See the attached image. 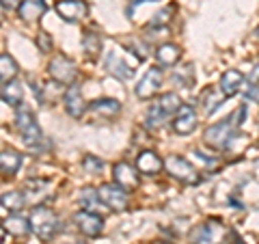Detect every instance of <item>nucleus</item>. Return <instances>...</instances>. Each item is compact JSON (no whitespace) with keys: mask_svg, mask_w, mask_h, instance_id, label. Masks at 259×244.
<instances>
[{"mask_svg":"<svg viewBox=\"0 0 259 244\" xmlns=\"http://www.w3.org/2000/svg\"><path fill=\"white\" fill-rule=\"evenodd\" d=\"M15 128H18V132H20L28 151H44V132L26 106H18V112H15Z\"/></svg>","mask_w":259,"mask_h":244,"instance_id":"f257e3e1","label":"nucleus"},{"mask_svg":"<svg viewBox=\"0 0 259 244\" xmlns=\"http://www.w3.org/2000/svg\"><path fill=\"white\" fill-rule=\"evenodd\" d=\"M30 227H32V231H35V235L39 240H52L56 231H59V218H56V214L52 212L50 208H44V206H39L35 208L30 212Z\"/></svg>","mask_w":259,"mask_h":244,"instance_id":"f03ea898","label":"nucleus"},{"mask_svg":"<svg viewBox=\"0 0 259 244\" xmlns=\"http://www.w3.org/2000/svg\"><path fill=\"white\" fill-rule=\"evenodd\" d=\"M225 235H227V229L223 223L207 221L190 231V242L192 244H221L225 242Z\"/></svg>","mask_w":259,"mask_h":244,"instance_id":"7ed1b4c3","label":"nucleus"},{"mask_svg":"<svg viewBox=\"0 0 259 244\" xmlns=\"http://www.w3.org/2000/svg\"><path fill=\"white\" fill-rule=\"evenodd\" d=\"M164 169H166L168 175L175 177V180H180L182 184H197L199 182L197 169L190 165V160H186L182 156H168L164 160Z\"/></svg>","mask_w":259,"mask_h":244,"instance_id":"20e7f679","label":"nucleus"},{"mask_svg":"<svg viewBox=\"0 0 259 244\" xmlns=\"http://www.w3.org/2000/svg\"><path fill=\"white\" fill-rule=\"evenodd\" d=\"M139 63H141V56H134L132 52H125V59H121L119 52H108V56H106V69L121 80L132 78L134 67Z\"/></svg>","mask_w":259,"mask_h":244,"instance_id":"39448f33","label":"nucleus"},{"mask_svg":"<svg viewBox=\"0 0 259 244\" xmlns=\"http://www.w3.org/2000/svg\"><path fill=\"white\" fill-rule=\"evenodd\" d=\"M48 74L61 85H74L78 69H76V65L71 59H67L65 54H56L50 61V65H48Z\"/></svg>","mask_w":259,"mask_h":244,"instance_id":"423d86ee","label":"nucleus"},{"mask_svg":"<svg viewBox=\"0 0 259 244\" xmlns=\"http://www.w3.org/2000/svg\"><path fill=\"white\" fill-rule=\"evenodd\" d=\"M233 132H236V126H233L231 119L227 117L225 121H221V124L209 126V128L205 130L203 141L209 145V147H214V149H225L227 145H229Z\"/></svg>","mask_w":259,"mask_h":244,"instance_id":"0eeeda50","label":"nucleus"},{"mask_svg":"<svg viewBox=\"0 0 259 244\" xmlns=\"http://www.w3.org/2000/svg\"><path fill=\"white\" fill-rule=\"evenodd\" d=\"M22 192H24V199H26V206H32V208H39V206H44L46 201L52 199L50 184L44 180H26Z\"/></svg>","mask_w":259,"mask_h":244,"instance_id":"6e6552de","label":"nucleus"},{"mask_svg":"<svg viewBox=\"0 0 259 244\" xmlns=\"http://www.w3.org/2000/svg\"><path fill=\"white\" fill-rule=\"evenodd\" d=\"M74 221L78 225V229L82 231L87 238H97L104 231V221L100 214L91 212V210H80L74 214Z\"/></svg>","mask_w":259,"mask_h":244,"instance_id":"1a4fd4ad","label":"nucleus"},{"mask_svg":"<svg viewBox=\"0 0 259 244\" xmlns=\"http://www.w3.org/2000/svg\"><path fill=\"white\" fill-rule=\"evenodd\" d=\"M97 190H100L102 201L106 203L110 210H115V212H121V210L127 208V190L121 188L119 184H102Z\"/></svg>","mask_w":259,"mask_h":244,"instance_id":"9d476101","label":"nucleus"},{"mask_svg":"<svg viewBox=\"0 0 259 244\" xmlns=\"http://www.w3.org/2000/svg\"><path fill=\"white\" fill-rule=\"evenodd\" d=\"M160 87H162V69L151 67L147 69V74L139 83V87H136V97L139 100H149V97H153L160 91Z\"/></svg>","mask_w":259,"mask_h":244,"instance_id":"9b49d317","label":"nucleus"},{"mask_svg":"<svg viewBox=\"0 0 259 244\" xmlns=\"http://www.w3.org/2000/svg\"><path fill=\"white\" fill-rule=\"evenodd\" d=\"M63 104H65V110L69 112V117L80 119L84 115V110L89 108L87 102L82 100V93H80V87L74 83L67 87V91L63 93Z\"/></svg>","mask_w":259,"mask_h":244,"instance_id":"f8f14e48","label":"nucleus"},{"mask_svg":"<svg viewBox=\"0 0 259 244\" xmlns=\"http://www.w3.org/2000/svg\"><path fill=\"white\" fill-rule=\"evenodd\" d=\"M56 11H59V15L65 22H78L87 18L89 7L84 0H59L56 3Z\"/></svg>","mask_w":259,"mask_h":244,"instance_id":"ddd939ff","label":"nucleus"},{"mask_svg":"<svg viewBox=\"0 0 259 244\" xmlns=\"http://www.w3.org/2000/svg\"><path fill=\"white\" fill-rule=\"evenodd\" d=\"M194 128H197V112H194L190 104H182V108L177 110L173 117V130L177 134L186 136V134H190Z\"/></svg>","mask_w":259,"mask_h":244,"instance_id":"4468645a","label":"nucleus"},{"mask_svg":"<svg viewBox=\"0 0 259 244\" xmlns=\"http://www.w3.org/2000/svg\"><path fill=\"white\" fill-rule=\"evenodd\" d=\"M112 180L125 190H134V188H139V184H141L139 173H136L127 162H119V165H115V169H112Z\"/></svg>","mask_w":259,"mask_h":244,"instance_id":"2eb2a0df","label":"nucleus"},{"mask_svg":"<svg viewBox=\"0 0 259 244\" xmlns=\"http://www.w3.org/2000/svg\"><path fill=\"white\" fill-rule=\"evenodd\" d=\"M221 91L227 95V97H233L238 95L242 89H244V76H242V71L238 69H227L223 78H221Z\"/></svg>","mask_w":259,"mask_h":244,"instance_id":"dca6fc26","label":"nucleus"},{"mask_svg":"<svg viewBox=\"0 0 259 244\" xmlns=\"http://www.w3.org/2000/svg\"><path fill=\"white\" fill-rule=\"evenodd\" d=\"M136 169L145 175H156L164 169V162L160 160L156 151H141L139 158H136Z\"/></svg>","mask_w":259,"mask_h":244,"instance_id":"f3484780","label":"nucleus"},{"mask_svg":"<svg viewBox=\"0 0 259 244\" xmlns=\"http://www.w3.org/2000/svg\"><path fill=\"white\" fill-rule=\"evenodd\" d=\"M89 110L100 117H117L121 112V104L117 100H112V97H102V100H95L89 104Z\"/></svg>","mask_w":259,"mask_h":244,"instance_id":"a211bd4d","label":"nucleus"},{"mask_svg":"<svg viewBox=\"0 0 259 244\" xmlns=\"http://www.w3.org/2000/svg\"><path fill=\"white\" fill-rule=\"evenodd\" d=\"M46 11V0H24L18 9V15L24 22H35Z\"/></svg>","mask_w":259,"mask_h":244,"instance_id":"6ab92c4d","label":"nucleus"},{"mask_svg":"<svg viewBox=\"0 0 259 244\" xmlns=\"http://www.w3.org/2000/svg\"><path fill=\"white\" fill-rule=\"evenodd\" d=\"M180 56H182V50L175 44H162L156 50V59L160 63V67H173L180 61Z\"/></svg>","mask_w":259,"mask_h":244,"instance_id":"aec40b11","label":"nucleus"},{"mask_svg":"<svg viewBox=\"0 0 259 244\" xmlns=\"http://www.w3.org/2000/svg\"><path fill=\"white\" fill-rule=\"evenodd\" d=\"M24 100V89L18 80H11V83L3 85V102L9 104V106H22Z\"/></svg>","mask_w":259,"mask_h":244,"instance_id":"412c9836","label":"nucleus"},{"mask_svg":"<svg viewBox=\"0 0 259 244\" xmlns=\"http://www.w3.org/2000/svg\"><path fill=\"white\" fill-rule=\"evenodd\" d=\"M82 50L89 59H97L102 52V37L97 30H87L82 35Z\"/></svg>","mask_w":259,"mask_h":244,"instance_id":"4be33fe9","label":"nucleus"},{"mask_svg":"<svg viewBox=\"0 0 259 244\" xmlns=\"http://www.w3.org/2000/svg\"><path fill=\"white\" fill-rule=\"evenodd\" d=\"M5 231H9L13 235H18V238H22V235H28L32 231V227H30V221H26L24 216L13 214V216H9L5 221Z\"/></svg>","mask_w":259,"mask_h":244,"instance_id":"5701e85b","label":"nucleus"},{"mask_svg":"<svg viewBox=\"0 0 259 244\" xmlns=\"http://www.w3.org/2000/svg\"><path fill=\"white\" fill-rule=\"evenodd\" d=\"M22 165V156L15 149H3V156H0V169H3L5 175H15L18 169Z\"/></svg>","mask_w":259,"mask_h":244,"instance_id":"b1692460","label":"nucleus"},{"mask_svg":"<svg viewBox=\"0 0 259 244\" xmlns=\"http://www.w3.org/2000/svg\"><path fill=\"white\" fill-rule=\"evenodd\" d=\"M225 93H216V87H207L203 93H201V104H203V110H205V115H212V112L221 106L223 100H225Z\"/></svg>","mask_w":259,"mask_h":244,"instance_id":"393cba45","label":"nucleus"},{"mask_svg":"<svg viewBox=\"0 0 259 244\" xmlns=\"http://www.w3.org/2000/svg\"><path fill=\"white\" fill-rule=\"evenodd\" d=\"M18 71H20V67H18V63H15L13 56H9V54L0 56V80H3V85L15 80Z\"/></svg>","mask_w":259,"mask_h":244,"instance_id":"a878e982","label":"nucleus"},{"mask_svg":"<svg viewBox=\"0 0 259 244\" xmlns=\"http://www.w3.org/2000/svg\"><path fill=\"white\" fill-rule=\"evenodd\" d=\"M78 201L82 203L87 210H91V212H95V210H100V208L106 206V203L102 201V197H100V190H95V188H82Z\"/></svg>","mask_w":259,"mask_h":244,"instance_id":"bb28decb","label":"nucleus"},{"mask_svg":"<svg viewBox=\"0 0 259 244\" xmlns=\"http://www.w3.org/2000/svg\"><path fill=\"white\" fill-rule=\"evenodd\" d=\"M26 206V199H24V192H18V190H11V192H5L3 194V208L9 210V212L18 214L24 210Z\"/></svg>","mask_w":259,"mask_h":244,"instance_id":"cd10ccee","label":"nucleus"},{"mask_svg":"<svg viewBox=\"0 0 259 244\" xmlns=\"http://www.w3.org/2000/svg\"><path fill=\"white\" fill-rule=\"evenodd\" d=\"M158 104H160V108L164 110L166 117L175 115V112L182 108V100H180V95H177V93H164V95H162L160 100H158Z\"/></svg>","mask_w":259,"mask_h":244,"instance_id":"c85d7f7f","label":"nucleus"},{"mask_svg":"<svg viewBox=\"0 0 259 244\" xmlns=\"http://www.w3.org/2000/svg\"><path fill=\"white\" fill-rule=\"evenodd\" d=\"M164 119H168V117L164 115V110H162L160 104L156 102V104H151L149 110H147V119H145V126H147L149 130H156L158 126L164 124Z\"/></svg>","mask_w":259,"mask_h":244,"instance_id":"c756f323","label":"nucleus"},{"mask_svg":"<svg viewBox=\"0 0 259 244\" xmlns=\"http://www.w3.org/2000/svg\"><path fill=\"white\" fill-rule=\"evenodd\" d=\"M192 80H194V71H192L190 65H186V67L175 69V74H173V83H175L177 87L188 89V87H192Z\"/></svg>","mask_w":259,"mask_h":244,"instance_id":"7c9ffc66","label":"nucleus"},{"mask_svg":"<svg viewBox=\"0 0 259 244\" xmlns=\"http://www.w3.org/2000/svg\"><path fill=\"white\" fill-rule=\"evenodd\" d=\"M82 167H84L87 173L97 175V173H102L104 162H102L100 158H95V156H84V160H82Z\"/></svg>","mask_w":259,"mask_h":244,"instance_id":"2f4dec72","label":"nucleus"},{"mask_svg":"<svg viewBox=\"0 0 259 244\" xmlns=\"http://www.w3.org/2000/svg\"><path fill=\"white\" fill-rule=\"evenodd\" d=\"M37 46H39V50L41 52H50L52 50V39L48 32H41V35L37 37Z\"/></svg>","mask_w":259,"mask_h":244,"instance_id":"473e14b6","label":"nucleus"},{"mask_svg":"<svg viewBox=\"0 0 259 244\" xmlns=\"http://www.w3.org/2000/svg\"><path fill=\"white\" fill-rule=\"evenodd\" d=\"M244 117H246V106H240V108H238L236 112H233V115H231L229 119H231V124L236 126V130H238V128L242 126V121H244Z\"/></svg>","mask_w":259,"mask_h":244,"instance_id":"72a5a7b5","label":"nucleus"},{"mask_svg":"<svg viewBox=\"0 0 259 244\" xmlns=\"http://www.w3.org/2000/svg\"><path fill=\"white\" fill-rule=\"evenodd\" d=\"M168 15H171V9H168V11H160V13H156V15H153V20H151V26H162V24H166L168 20H171Z\"/></svg>","mask_w":259,"mask_h":244,"instance_id":"f704fd0d","label":"nucleus"},{"mask_svg":"<svg viewBox=\"0 0 259 244\" xmlns=\"http://www.w3.org/2000/svg\"><path fill=\"white\" fill-rule=\"evenodd\" d=\"M244 95H246V100L259 104V85H250V87H246V89H244Z\"/></svg>","mask_w":259,"mask_h":244,"instance_id":"c9c22d12","label":"nucleus"},{"mask_svg":"<svg viewBox=\"0 0 259 244\" xmlns=\"http://www.w3.org/2000/svg\"><path fill=\"white\" fill-rule=\"evenodd\" d=\"M24 3V0H3V9H20V5Z\"/></svg>","mask_w":259,"mask_h":244,"instance_id":"e433bc0d","label":"nucleus"},{"mask_svg":"<svg viewBox=\"0 0 259 244\" xmlns=\"http://www.w3.org/2000/svg\"><path fill=\"white\" fill-rule=\"evenodd\" d=\"M145 3H158V0H132V5H130V9H127V15H132L136 11V7H141Z\"/></svg>","mask_w":259,"mask_h":244,"instance_id":"4c0bfd02","label":"nucleus"},{"mask_svg":"<svg viewBox=\"0 0 259 244\" xmlns=\"http://www.w3.org/2000/svg\"><path fill=\"white\" fill-rule=\"evenodd\" d=\"M250 83H253V85H257V83H259V63L255 65L253 74H250Z\"/></svg>","mask_w":259,"mask_h":244,"instance_id":"58836bf2","label":"nucleus"},{"mask_svg":"<svg viewBox=\"0 0 259 244\" xmlns=\"http://www.w3.org/2000/svg\"><path fill=\"white\" fill-rule=\"evenodd\" d=\"M255 35H257V37H259V26H257V30H255Z\"/></svg>","mask_w":259,"mask_h":244,"instance_id":"ea45409f","label":"nucleus"}]
</instances>
